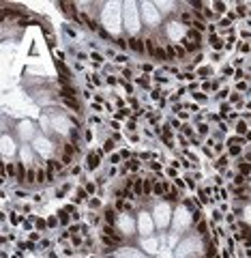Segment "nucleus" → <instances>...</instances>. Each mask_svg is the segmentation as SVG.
<instances>
[{"label":"nucleus","mask_w":251,"mask_h":258,"mask_svg":"<svg viewBox=\"0 0 251 258\" xmlns=\"http://www.w3.org/2000/svg\"><path fill=\"white\" fill-rule=\"evenodd\" d=\"M101 28H105L114 39L125 37V26H122V0H105L99 11Z\"/></svg>","instance_id":"f257e3e1"},{"label":"nucleus","mask_w":251,"mask_h":258,"mask_svg":"<svg viewBox=\"0 0 251 258\" xmlns=\"http://www.w3.org/2000/svg\"><path fill=\"white\" fill-rule=\"evenodd\" d=\"M122 26H125V37H142L144 35L140 0H122Z\"/></svg>","instance_id":"f03ea898"},{"label":"nucleus","mask_w":251,"mask_h":258,"mask_svg":"<svg viewBox=\"0 0 251 258\" xmlns=\"http://www.w3.org/2000/svg\"><path fill=\"white\" fill-rule=\"evenodd\" d=\"M174 209L176 204H172L170 200H152V217H154V224H157V230L159 232H167L172 228V217H174Z\"/></svg>","instance_id":"7ed1b4c3"},{"label":"nucleus","mask_w":251,"mask_h":258,"mask_svg":"<svg viewBox=\"0 0 251 258\" xmlns=\"http://www.w3.org/2000/svg\"><path fill=\"white\" fill-rule=\"evenodd\" d=\"M140 13H142V22H144L146 32H154L163 28L165 17L161 15V11L157 9L154 0H140Z\"/></svg>","instance_id":"20e7f679"},{"label":"nucleus","mask_w":251,"mask_h":258,"mask_svg":"<svg viewBox=\"0 0 251 258\" xmlns=\"http://www.w3.org/2000/svg\"><path fill=\"white\" fill-rule=\"evenodd\" d=\"M193 211H189L185 204H176V209H174V217H172V232H176V235L185 237L187 232L193 230Z\"/></svg>","instance_id":"39448f33"},{"label":"nucleus","mask_w":251,"mask_h":258,"mask_svg":"<svg viewBox=\"0 0 251 258\" xmlns=\"http://www.w3.org/2000/svg\"><path fill=\"white\" fill-rule=\"evenodd\" d=\"M30 146L35 148V153H37L43 161L54 159V157H58V155H60V144H58V142H54L51 138H48V135H43V133H39L37 138L30 142Z\"/></svg>","instance_id":"423d86ee"},{"label":"nucleus","mask_w":251,"mask_h":258,"mask_svg":"<svg viewBox=\"0 0 251 258\" xmlns=\"http://www.w3.org/2000/svg\"><path fill=\"white\" fill-rule=\"evenodd\" d=\"M161 32H163V37L167 39V43L180 45L187 39V35H189V28H187L185 24H180L176 17H170V19H165V22H163Z\"/></svg>","instance_id":"0eeeda50"},{"label":"nucleus","mask_w":251,"mask_h":258,"mask_svg":"<svg viewBox=\"0 0 251 258\" xmlns=\"http://www.w3.org/2000/svg\"><path fill=\"white\" fill-rule=\"evenodd\" d=\"M39 133L41 131H39V125L35 123V119H22L15 123V127H13V135H15V140L19 144H30Z\"/></svg>","instance_id":"6e6552de"},{"label":"nucleus","mask_w":251,"mask_h":258,"mask_svg":"<svg viewBox=\"0 0 251 258\" xmlns=\"http://www.w3.org/2000/svg\"><path fill=\"white\" fill-rule=\"evenodd\" d=\"M135 219H138V239H146L157 235V224H154V217L148 206H142V209L135 213Z\"/></svg>","instance_id":"1a4fd4ad"},{"label":"nucleus","mask_w":251,"mask_h":258,"mask_svg":"<svg viewBox=\"0 0 251 258\" xmlns=\"http://www.w3.org/2000/svg\"><path fill=\"white\" fill-rule=\"evenodd\" d=\"M0 155L4 161H17L19 157V142L11 133H0Z\"/></svg>","instance_id":"9d476101"},{"label":"nucleus","mask_w":251,"mask_h":258,"mask_svg":"<svg viewBox=\"0 0 251 258\" xmlns=\"http://www.w3.org/2000/svg\"><path fill=\"white\" fill-rule=\"evenodd\" d=\"M114 226L127 241L133 237H138V219H135V215H131V213H120Z\"/></svg>","instance_id":"9b49d317"},{"label":"nucleus","mask_w":251,"mask_h":258,"mask_svg":"<svg viewBox=\"0 0 251 258\" xmlns=\"http://www.w3.org/2000/svg\"><path fill=\"white\" fill-rule=\"evenodd\" d=\"M138 245H140V250L144 252L146 256L157 258L161 254V250H163V239H161V232H157V235H152V237H146V239H140Z\"/></svg>","instance_id":"f8f14e48"},{"label":"nucleus","mask_w":251,"mask_h":258,"mask_svg":"<svg viewBox=\"0 0 251 258\" xmlns=\"http://www.w3.org/2000/svg\"><path fill=\"white\" fill-rule=\"evenodd\" d=\"M107 161V157H103L95 151V148H86V155H84L82 164L86 168V174H97L99 170H103V164Z\"/></svg>","instance_id":"ddd939ff"},{"label":"nucleus","mask_w":251,"mask_h":258,"mask_svg":"<svg viewBox=\"0 0 251 258\" xmlns=\"http://www.w3.org/2000/svg\"><path fill=\"white\" fill-rule=\"evenodd\" d=\"M17 159L22 161L24 166H28V168H37V166L45 164V161L35 153V148H32L30 144H19V157Z\"/></svg>","instance_id":"4468645a"},{"label":"nucleus","mask_w":251,"mask_h":258,"mask_svg":"<svg viewBox=\"0 0 251 258\" xmlns=\"http://www.w3.org/2000/svg\"><path fill=\"white\" fill-rule=\"evenodd\" d=\"M154 4H157V9L161 11V15H163L165 19L176 17L178 11H180V2H178V0H154Z\"/></svg>","instance_id":"2eb2a0df"},{"label":"nucleus","mask_w":251,"mask_h":258,"mask_svg":"<svg viewBox=\"0 0 251 258\" xmlns=\"http://www.w3.org/2000/svg\"><path fill=\"white\" fill-rule=\"evenodd\" d=\"M129 39V54L135 56H144L146 54V39L144 35L142 37H127Z\"/></svg>","instance_id":"dca6fc26"},{"label":"nucleus","mask_w":251,"mask_h":258,"mask_svg":"<svg viewBox=\"0 0 251 258\" xmlns=\"http://www.w3.org/2000/svg\"><path fill=\"white\" fill-rule=\"evenodd\" d=\"M77 183L75 181H64V183H60L58 187H54V198L62 200V198H71V194L75 192Z\"/></svg>","instance_id":"f3484780"},{"label":"nucleus","mask_w":251,"mask_h":258,"mask_svg":"<svg viewBox=\"0 0 251 258\" xmlns=\"http://www.w3.org/2000/svg\"><path fill=\"white\" fill-rule=\"evenodd\" d=\"M215 73H217V64H212V63H206V64H202V67L196 69V75H198L200 82L215 80Z\"/></svg>","instance_id":"a211bd4d"},{"label":"nucleus","mask_w":251,"mask_h":258,"mask_svg":"<svg viewBox=\"0 0 251 258\" xmlns=\"http://www.w3.org/2000/svg\"><path fill=\"white\" fill-rule=\"evenodd\" d=\"M210 164H212V168H215V172L223 174L228 168H232V157H230L228 153H223V155H219L215 161H210Z\"/></svg>","instance_id":"6ab92c4d"},{"label":"nucleus","mask_w":251,"mask_h":258,"mask_svg":"<svg viewBox=\"0 0 251 258\" xmlns=\"http://www.w3.org/2000/svg\"><path fill=\"white\" fill-rule=\"evenodd\" d=\"M88 198H90V196H88V192L84 190V185H77V187H75V192L71 194V198H69V200H71V202H73L75 206H84V204L88 202Z\"/></svg>","instance_id":"aec40b11"},{"label":"nucleus","mask_w":251,"mask_h":258,"mask_svg":"<svg viewBox=\"0 0 251 258\" xmlns=\"http://www.w3.org/2000/svg\"><path fill=\"white\" fill-rule=\"evenodd\" d=\"M206 45L210 52H225V39L219 35H206Z\"/></svg>","instance_id":"412c9836"},{"label":"nucleus","mask_w":251,"mask_h":258,"mask_svg":"<svg viewBox=\"0 0 251 258\" xmlns=\"http://www.w3.org/2000/svg\"><path fill=\"white\" fill-rule=\"evenodd\" d=\"M101 215H103V224H109V226H114L120 213L114 209V204H105V206H103V211H101Z\"/></svg>","instance_id":"4be33fe9"},{"label":"nucleus","mask_w":251,"mask_h":258,"mask_svg":"<svg viewBox=\"0 0 251 258\" xmlns=\"http://www.w3.org/2000/svg\"><path fill=\"white\" fill-rule=\"evenodd\" d=\"M232 168H234V170L238 172V174H243V177H251V164L245 157H241V159H234L232 161Z\"/></svg>","instance_id":"5701e85b"},{"label":"nucleus","mask_w":251,"mask_h":258,"mask_svg":"<svg viewBox=\"0 0 251 258\" xmlns=\"http://www.w3.org/2000/svg\"><path fill=\"white\" fill-rule=\"evenodd\" d=\"M86 222L93 226V230L101 228V226H103V215H101V213H97V211H86Z\"/></svg>","instance_id":"b1692460"},{"label":"nucleus","mask_w":251,"mask_h":258,"mask_svg":"<svg viewBox=\"0 0 251 258\" xmlns=\"http://www.w3.org/2000/svg\"><path fill=\"white\" fill-rule=\"evenodd\" d=\"M56 215H58V219H60V230H67V228H71V226H73V219H71V215L62 209V206L56 211Z\"/></svg>","instance_id":"393cba45"},{"label":"nucleus","mask_w":251,"mask_h":258,"mask_svg":"<svg viewBox=\"0 0 251 258\" xmlns=\"http://www.w3.org/2000/svg\"><path fill=\"white\" fill-rule=\"evenodd\" d=\"M238 226H241V230L243 228H251V202L243 209V215L238 217Z\"/></svg>","instance_id":"a878e982"},{"label":"nucleus","mask_w":251,"mask_h":258,"mask_svg":"<svg viewBox=\"0 0 251 258\" xmlns=\"http://www.w3.org/2000/svg\"><path fill=\"white\" fill-rule=\"evenodd\" d=\"M215 110H217V112H219V116H221L223 121H228L230 116H232V112H236V110H234V108L230 106V101H223V103H219V106H217Z\"/></svg>","instance_id":"bb28decb"},{"label":"nucleus","mask_w":251,"mask_h":258,"mask_svg":"<svg viewBox=\"0 0 251 258\" xmlns=\"http://www.w3.org/2000/svg\"><path fill=\"white\" fill-rule=\"evenodd\" d=\"M103 198H99V196H90L88 198V202H86V209L88 211H97V213H101L103 211Z\"/></svg>","instance_id":"cd10ccee"},{"label":"nucleus","mask_w":251,"mask_h":258,"mask_svg":"<svg viewBox=\"0 0 251 258\" xmlns=\"http://www.w3.org/2000/svg\"><path fill=\"white\" fill-rule=\"evenodd\" d=\"M249 131H251L249 123H247V121H243V119L238 121V123H236L234 127H232V133H234V135H243V138H245V135H247Z\"/></svg>","instance_id":"c85d7f7f"},{"label":"nucleus","mask_w":251,"mask_h":258,"mask_svg":"<svg viewBox=\"0 0 251 258\" xmlns=\"http://www.w3.org/2000/svg\"><path fill=\"white\" fill-rule=\"evenodd\" d=\"M95 142H97V129L86 125L84 127V144L90 146V144H95Z\"/></svg>","instance_id":"c756f323"},{"label":"nucleus","mask_w":251,"mask_h":258,"mask_svg":"<svg viewBox=\"0 0 251 258\" xmlns=\"http://www.w3.org/2000/svg\"><path fill=\"white\" fill-rule=\"evenodd\" d=\"M26 222V215H22V213L19 211H11L9 213V226H13V228H22V224Z\"/></svg>","instance_id":"7c9ffc66"},{"label":"nucleus","mask_w":251,"mask_h":258,"mask_svg":"<svg viewBox=\"0 0 251 258\" xmlns=\"http://www.w3.org/2000/svg\"><path fill=\"white\" fill-rule=\"evenodd\" d=\"M15 250H17V252H39V245L26 239V241H17V243H15Z\"/></svg>","instance_id":"2f4dec72"},{"label":"nucleus","mask_w":251,"mask_h":258,"mask_svg":"<svg viewBox=\"0 0 251 258\" xmlns=\"http://www.w3.org/2000/svg\"><path fill=\"white\" fill-rule=\"evenodd\" d=\"M210 224H215V226H221L223 222H225V213L223 211H219L217 209V206H215V209H210Z\"/></svg>","instance_id":"473e14b6"},{"label":"nucleus","mask_w":251,"mask_h":258,"mask_svg":"<svg viewBox=\"0 0 251 258\" xmlns=\"http://www.w3.org/2000/svg\"><path fill=\"white\" fill-rule=\"evenodd\" d=\"M234 67H232V63L230 61H225L223 64H221V69H219V75L221 77H225V80H232V77H234Z\"/></svg>","instance_id":"72a5a7b5"},{"label":"nucleus","mask_w":251,"mask_h":258,"mask_svg":"<svg viewBox=\"0 0 251 258\" xmlns=\"http://www.w3.org/2000/svg\"><path fill=\"white\" fill-rule=\"evenodd\" d=\"M178 133H183L185 138H196L198 135V131H196V125H193V123H183V127H180V131Z\"/></svg>","instance_id":"f704fd0d"},{"label":"nucleus","mask_w":251,"mask_h":258,"mask_svg":"<svg viewBox=\"0 0 251 258\" xmlns=\"http://www.w3.org/2000/svg\"><path fill=\"white\" fill-rule=\"evenodd\" d=\"M86 125L95 127V129H99V127H103V125H105V121H103V116H99V114H93V112H90V114H88V119H86Z\"/></svg>","instance_id":"c9c22d12"},{"label":"nucleus","mask_w":251,"mask_h":258,"mask_svg":"<svg viewBox=\"0 0 251 258\" xmlns=\"http://www.w3.org/2000/svg\"><path fill=\"white\" fill-rule=\"evenodd\" d=\"M11 194H13V196H15L17 200H24V202H26V198H32V192L26 190V187H15V190H13Z\"/></svg>","instance_id":"e433bc0d"},{"label":"nucleus","mask_w":251,"mask_h":258,"mask_svg":"<svg viewBox=\"0 0 251 258\" xmlns=\"http://www.w3.org/2000/svg\"><path fill=\"white\" fill-rule=\"evenodd\" d=\"M35 228L39 230V232H48L50 230V226H48V217H43V215H37V219H35Z\"/></svg>","instance_id":"4c0bfd02"},{"label":"nucleus","mask_w":251,"mask_h":258,"mask_svg":"<svg viewBox=\"0 0 251 258\" xmlns=\"http://www.w3.org/2000/svg\"><path fill=\"white\" fill-rule=\"evenodd\" d=\"M146 168H148V172L157 174V172H163L165 170V164H161L159 159H152V161H148V164H146Z\"/></svg>","instance_id":"58836bf2"},{"label":"nucleus","mask_w":251,"mask_h":258,"mask_svg":"<svg viewBox=\"0 0 251 258\" xmlns=\"http://www.w3.org/2000/svg\"><path fill=\"white\" fill-rule=\"evenodd\" d=\"M88 110H90L93 114L105 116V103H97V101H93V103H88Z\"/></svg>","instance_id":"ea45409f"},{"label":"nucleus","mask_w":251,"mask_h":258,"mask_svg":"<svg viewBox=\"0 0 251 258\" xmlns=\"http://www.w3.org/2000/svg\"><path fill=\"white\" fill-rule=\"evenodd\" d=\"M84 190L88 192V196H97V194H99V185H97V181L93 179V181H86V183H84Z\"/></svg>","instance_id":"a19ab883"},{"label":"nucleus","mask_w":251,"mask_h":258,"mask_svg":"<svg viewBox=\"0 0 251 258\" xmlns=\"http://www.w3.org/2000/svg\"><path fill=\"white\" fill-rule=\"evenodd\" d=\"M105 164H107V166H116V168H118V166L125 164V161H122L120 153L116 151V153H112V155H107V161H105Z\"/></svg>","instance_id":"79ce46f5"},{"label":"nucleus","mask_w":251,"mask_h":258,"mask_svg":"<svg viewBox=\"0 0 251 258\" xmlns=\"http://www.w3.org/2000/svg\"><path fill=\"white\" fill-rule=\"evenodd\" d=\"M48 217V226H50V230H60V219H58L56 213H50V215H45Z\"/></svg>","instance_id":"37998d69"},{"label":"nucleus","mask_w":251,"mask_h":258,"mask_svg":"<svg viewBox=\"0 0 251 258\" xmlns=\"http://www.w3.org/2000/svg\"><path fill=\"white\" fill-rule=\"evenodd\" d=\"M163 174H165V179H167V181H174V179L183 177V174H180V170H176V168H172V166H165Z\"/></svg>","instance_id":"c03bdc74"},{"label":"nucleus","mask_w":251,"mask_h":258,"mask_svg":"<svg viewBox=\"0 0 251 258\" xmlns=\"http://www.w3.org/2000/svg\"><path fill=\"white\" fill-rule=\"evenodd\" d=\"M118 153H120L122 161H129V159H133V157H135V151H131V146H120V148H118Z\"/></svg>","instance_id":"a18cd8bd"},{"label":"nucleus","mask_w":251,"mask_h":258,"mask_svg":"<svg viewBox=\"0 0 251 258\" xmlns=\"http://www.w3.org/2000/svg\"><path fill=\"white\" fill-rule=\"evenodd\" d=\"M107 127H109V131H122V129H125V123H120L116 119H107Z\"/></svg>","instance_id":"49530a36"},{"label":"nucleus","mask_w":251,"mask_h":258,"mask_svg":"<svg viewBox=\"0 0 251 258\" xmlns=\"http://www.w3.org/2000/svg\"><path fill=\"white\" fill-rule=\"evenodd\" d=\"M223 54L225 52H208V63H212V64L223 63Z\"/></svg>","instance_id":"de8ad7c7"},{"label":"nucleus","mask_w":251,"mask_h":258,"mask_svg":"<svg viewBox=\"0 0 251 258\" xmlns=\"http://www.w3.org/2000/svg\"><path fill=\"white\" fill-rule=\"evenodd\" d=\"M210 181H212V185H215V187H225V185H228V181H225V179H223V174H219V172L212 174Z\"/></svg>","instance_id":"09e8293b"},{"label":"nucleus","mask_w":251,"mask_h":258,"mask_svg":"<svg viewBox=\"0 0 251 258\" xmlns=\"http://www.w3.org/2000/svg\"><path fill=\"white\" fill-rule=\"evenodd\" d=\"M125 138H127V144L129 142H131V144H140V142L144 140V135L138 131V133H125Z\"/></svg>","instance_id":"8fccbe9b"},{"label":"nucleus","mask_w":251,"mask_h":258,"mask_svg":"<svg viewBox=\"0 0 251 258\" xmlns=\"http://www.w3.org/2000/svg\"><path fill=\"white\" fill-rule=\"evenodd\" d=\"M238 39H241V41H247V43H251V30L249 28H238Z\"/></svg>","instance_id":"3c124183"},{"label":"nucleus","mask_w":251,"mask_h":258,"mask_svg":"<svg viewBox=\"0 0 251 258\" xmlns=\"http://www.w3.org/2000/svg\"><path fill=\"white\" fill-rule=\"evenodd\" d=\"M165 123H167V125H170V127L174 129V131H176V133L180 131V127H183V123H180V121L176 119V116H170V119H167Z\"/></svg>","instance_id":"603ef678"},{"label":"nucleus","mask_w":251,"mask_h":258,"mask_svg":"<svg viewBox=\"0 0 251 258\" xmlns=\"http://www.w3.org/2000/svg\"><path fill=\"white\" fill-rule=\"evenodd\" d=\"M26 239L39 245V241H41V239H43V232H39V230H32V232H28V235H26Z\"/></svg>","instance_id":"864d4df0"},{"label":"nucleus","mask_w":251,"mask_h":258,"mask_svg":"<svg viewBox=\"0 0 251 258\" xmlns=\"http://www.w3.org/2000/svg\"><path fill=\"white\" fill-rule=\"evenodd\" d=\"M45 202H48V198H43L41 192H35V194H32V204H35V206L45 204Z\"/></svg>","instance_id":"5fc2aeb1"},{"label":"nucleus","mask_w":251,"mask_h":258,"mask_svg":"<svg viewBox=\"0 0 251 258\" xmlns=\"http://www.w3.org/2000/svg\"><path fill=\"white\" fill-rule=\"evenodd\" d=\"M67 56H69L67 50H60V48L54 50V61H62V63H64V61H67Z\"/></svg>","instance_id":"6e6d98bb"},{"label":"nucleus","mask_w":251,"mask_h":258,"mask_svg":"<svg viewBox=\"0 0 251 258\" xmlns=\"http://www.w3.org/2000/svg\"><path fill=\"white\" fill-rule=\"evenodd\" d=\"M71 67H73V71H77V73H84V71H86V64L80 63V61H73V64H71Z\"/></svg>","instance_id":"4d7b16f0"},{"label":"nucleus","mask_w":251,"mask_h":258,"mask_svg":"<svg viewBox=\"0 0 251 258\" xmlns=\"http://www.w3.org/2000/svg\"><path fill=\"white\" fill-rule=\"evenodd\" d=\"M217 209H219V211H223L225 215H228V213L232 211V204H230V202H219V204H217Z\"/></svg>","instance_id":"13d9d810"},{"label":"nucleus","mask_w":251,"mask_h":258,"mask_svg":"<svg viewBox=\"0 0 251 258\" xmlns=\"http://www.w3.org/2000/svg\"><path fill=\"white\" fill-rule=\"evenodd\" d=\"M62 209H64V211H67V213H69V215H73V213H75L77 209H80V206H75L73 202H67V204H64V206H62Z\"/></svg>","instance_id":"bf43d9fd"},{"label":"nucleus","mask_w":251,"mask_h":258,"mask_svg":"<svg viewBox=\"0 0 251 258\" xmlns=\"http://www.w3.org/2000/svg\"><path fill=\"white\" fill-rule=\"evenodd\" d=\"M167 166L176 168V170H180V168H183V164H180V159H176V157H172V159H170V164H167Z\"/></svg>","instance_id":"052dcab7"},{"label":"nucleus","mask_w":251,"mask_h":258,"mask_svg":"<svg viewBox=\"0 0 251 258\" xmlns=\"http://www.w3.org/2000/svg\"><path fill=\"white\" fill-rule=\"evenodd\" d=\"M225 17H228V19H230L232 24H234L236 19H238V15H236V11H234V9H232V11H230V13H228V15H225Z\"/></svg>","instance_id":"680f3d73"},{"label":"nucleus","mask_w":251,"mask_h":258,"mask_svg":"<svg viewBox=\"0 0 251 258\" xmlns=\"http://www.w3.org/2000/svg\"><path fill=\"white\" fill-rule=\"evenodd\" d=\"M6 237H9V243H17V235H15V230H11Z\"/></svg>","instance_id":"e2e57ef3"},{"label":"nucleus","mask_w":251,"mask_h":258,"mask_svg":"<svg viewBox=\"0 0 251 258\" xmlns=\"http://www.w3.org/2000/svg\"><path fill=\"white\" fill-rule=\"evenodd\" d=\"M243 157H245V159H247L249 164H251V144H249L247 148H245V155H243Z\"/></svg>","instance_id":"0e129e2a"},{"label":"nucleus","mask_w":251,"mask_h":258,"mask_svg":"<svg viewBox=\"0 0 251 258\" xmlns=\"http://www.w3.org/2000/svg\"><path fill=\"white\" fill-rule=\"evenodd\" d=\"M247 185H249V190H251V177L247 179Z\"/></svg>","instance_id":"69168bd1"},{"label":"nucleus","mask_w":251,"mask_h":258,"mask_svg":"<svg viewBox=\"0 0 251 258\" xmlns=\"http://www.w3.org/2000/svg\"><path fill=\"white\" fill-rule=\"evenodd\" d=\"M249 258H251V250H249Z\"/></svg>","instance_id":"338daca9"}]
</instances>
